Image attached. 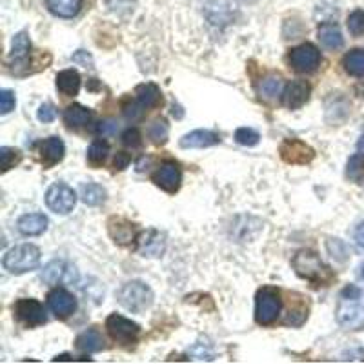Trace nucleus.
<instances>
[{"mask_svg":"<svg viewBox=\"0 0 364 364\" xmlns=\"http://www.w3.org/2000/svg\"><path fill=\"white\" fill-rule=\"evenodd\" d=\"M294 269L297 272L299 277L302 279H308L310 282H330L333 279V273L331 269L321 261V257L317 255L315 252L311 250H301L297 255L294 257Z\"/></svg>","mask_w":364,"mask_h":364,"instance_id":"nucleus-1","label":"nucleus"},{"mask_svg":"<svg viewBox=\"0 0 364 364\" xmlns=\"http://www.w3.org/2000/svg\"><path fill=\"white\" fill-rule=\"evenodd\" d=\"M117 301L126 310L133 311V314H139V311H144L151 306L154 291L144 282L129 281L126 284H122V288L117 291Z\"/></svg>","mask_w":364,"mask_h":364,"instance_id":"nucleus-2","label":"nucleus"},{"mask_svg":"<svg viewBox=\"0 0 364 364\" xmlns=\"http://www.w3.org/2000/svg\"><path fill=\"white\" fill-rule=\"evenodd\" d=\"M2 264L13 275L33 272L41 264V250L35 245H21L9 250L2 259Z\"/></svg>","mask_w":364,"mask_h":364,"instance_id":"nucleus-3","label":"nucleus"},{"mask_svg":"<svg viewBox=\"0 0 364 364\" xmlns=\"http://www.w3.org/2000/svg\"><path fill=\"white\" fill-rule=\"evenodd\" d=\"M281 314V297L279 291L272 286H266L262 290H259L255 299V321L257 324L268 326V324L275 323Z\"/></svg>","mask_w":364,"mask_h":364,"instance_id":"nucleus-4","label":"nucleus"},{"mask_svg":"<svg viewBox=\"0 0 364 364\" xmlns=\"http://www.w3.org/2000/svg\"><path fill=\"white\" fill-rule=\"evenodd\" d=\"M46 204L55 213L66 215V213L73 211L75 204H77V193L68 184L57 182L46 193Z\"/></svg>","mask_w":364,"mask_h":364,"instance_id":"nucleus-5","label":"nucleus"},{"mask_svg":"<svg viewBox=\"0 0 364 364\" xmlns=\"http://www.w3.org/2000/svg\"><path fill=\"white\" fill-rule=\"evenodd\" d=\"M106 328H108L112 339H115L120 344H133L141 333L139 324L117 314H112L106 318Z\"/></svg>","mask_w":364,"mask_h":364,"instance_id":"nucleus-6","label":"nucleus"},{"mask_svg":"<svg viewBox=\"0 0 364 364\" xmlns=\"http://www.w3.org/2000/svg\"><path fill=\"white\" fill-rule=\"evenodd\" d=\"M13 311H15L18 321L28 328L42 326L48 321L44 306L38 301H35V299H21V301L15 302Z\"/></svg>","mask_w":364,"mask_h":364,"instance_id":"nucleus-7","label":"nucleus"},{"mask_svg":"<svg viewBox=\"0 0 364 364\" xmlns=\"http://www.w3.org/2000/svg\"><path fill=\"white\" fill-rule=\"evenodd\" d=\"M290 64L299 73H311L321 64V51L310 42L297 46L290 53Z\"/></svg>","mask_w":364,"mask_h":364,"instance_id":"nucleus-8","label":"nucleus"},{"mask_svg":"<svg viewBox=\"0 0 364 364\" xmlns=\"http://www.w3.org/2000/svg\"><path fill=\"white\" fill-rule=\"evenodd\" d=\"M279 151H281L282 161L288 162V164H308L315 157L314 149L306 142L299 141V139H286V141H282Z\"/></svg>","mask_w":364,"mask_h":364,"instance_id":"nucleus-9","label":"nucleus"},{"mask_svg":"<svg viewBox=\"0 0 364 364\" xmlns=\"http://www.w3.org/2000/svg\"><path fill=\"white\" fill-rule=\"evenodd\" d=\"M204 15L211 26L226 28L235 18V9H233L230 0H208L206 6H204Z\"/></svg>","mask_w":364,"mask_h":364,"instance_id":"nucleus-10","label":"nucleus"},{"mask_svg":"<svg viewBox=\"0 0 364 364\" xmlns=\"http://www.w3.org/2000/svg\"><path fill=\"white\" fill-rule=\"evenodd\" d=\"M42 279L48 284H71L77 281V269L66 261H53L44 268Z\"/></svg>","mask_w":364,"mask_h":364,"instance_id":"nucleus-11","label":"nucleus"},{"mask_svg":"<svg viewBox=\"0 0 364 364\" xmlns=\"http://www.w3.org/2000/svg\"><path fill=\"white\" fill-rule=\"evenodd\" d=\"M181 181H182V173L178 164L175 162L168 161L155 171L154 175V182L157 184L159 188H162L168 193H175V191L181 188Z\"/></svg>","mask_w":364,"mask_h":364,"instance_id":"nucleus-12","label":"nucleus"},{"mask_svg":"<svg viewBox=\"0 0 364 364\" xmlns=\"http://www.w3.org/2000/svg\"><path fill=\"white\" fill-rule=\"evenodd\" d=\"M48 306L50 310L57 315L58 318H68L75 310H77V301L73 295L64 288H55L50 295H48Z\"/></svg>","mask_w":364,"mask_h":364,"instance_id":"nucleus-13","label":"nucleus"},{"mask_svg":"<svg viewBox=\"0 0 364 364\" xmlns=\"http://www.w3.org/2000/svg\"><path fill=\"white\" fill-rule=\"evenodd\" d=\"M337 321L346 330H360L364 328V306L353 302H341L337 308Z\"/></svg>","mask_w":364,"mask_h":364,"instance_id":"nucleus-14","label":"nucleus"},{"mask_svg":"<svg viewBox=\"0 0 364 364\" xmlns=\"http://www.w3.org/2000/svg\"><path fill=\"white\" fill-rule=\"evenodd\" d=\"M310 97V84L306 80H291L282 93V102L286 108L299 109L304 106Z\"/></svg>","mask_w":364,"mask_h":364,"instance_id":"nucleus-15","label":"nucleus"},{"mask_svg":"<svg viewBox=\"0 0 364 364\" xmlns=\"http://www.w3.org/2000/svg\"><path fill=\"white\" fill-rule=\"evenodd\" d=\"M166 250L164 235L157 230H148L139 237V252L144 257H161Z\"/></svg>","mask_w":364,"mask_h":364,"instance_id":"nucleus-16","label":"nucleus"},{"mask_svg":"<svg viewBox=\"0 0 364 364\" xmlns=\"http://www.w3.org/2000/svg\"><path fill=\"white\" fill-rule=\"evenodd\" d=\"M64 142L60 136H50L46 139L41 144V161L46 168H51V166L58 164V162L64 159Z\"/></svg>","mask_w":364,"mask_h":364,"instance_id":"nucleus-17","label":"nucleus"},{"mask_svg":"<svg viewBox=\"0 0 364 364\" xmlns=\"http://www.w3.org/2000/svg\"><path fill=\"white\" fill-rule=\"evenodd\" d=\"M220 142V136L215 132L210 129H195L181 139V148H208V146H215Z\"/></svg>","mask_w":364,"mask_h":364,"instance_id":"nucleus-18","label":"nucleus"},{"mask_svg":"<svg viewBox=\"0 0 364 364\" xmlns=\"http://www.w3.org/2000/svg\"><path fill=\"white\" fill-rule=\"evenodd\" d=\"M18 232L26 237H37L48 230V217L44 213H28L22 215L17 223Z\"/></svg>","mask_w":364,"mask_h":364,"instance_id":"nucleus-19","label":"nucleus"},{"mask_svg":"<svg viewBox=\"0 0 364 364\" xmlns=\"http://www.w3.org/2000/svg\"><path fill=\"white\" fill-rule=\"evenodd\" d=\"M109 235L113 237L117 245H132L136 239V228L135 224L128 223L124 219H113L109 220Z\"/></svg>","mask_w":364,"mask_h":364,"instance_id":"nucleus-20","label":"nucleus"},{"mask_svg":"<svg viewBox=\"0 0 364 364\" xmlns=\"http://www.w3.org/2000/svg\"><path fill=\"white\" fill-rule=\"evenodd\" d=\"M29 51H31V42L26 31H21L13 37L11 42V53H9V60L13 66H26L29 58Z\"/></svg>","mask_w":364,"mask_h":364,"instance_id":"nucleus-21","label":"nucleus"},{"mask_svg":"<svg viewBox=\"0 0 364 364\" xmlns=\"http://www.w3.org/2000/svg\"><path fill=\"white\" fill-rule=\"evenodd\" d=\"M317 35L321 44H323L326 50L336 51L341 50L344 46L343 33H341V29L337 28V24H333V22H324V24L318 28Z\"/></svg>","mask_w":364,"mask_h":364,"instance_id":"nucleus-22","label":"nucleus"},{"mask_svg":"<svg viewBox=\"0 0 364 364\" xmlns=\"http://www.w3.org/2000/svg\"><path fill=\"white\" fill-rule=\"evenodd\" d=\"M135 93H136V100L144 106V109L157 108V106H161L162 104V93L161 90H159L157 84H151V82L141 84V86H136Z\"/></svg>","mask_w":364,"mask_h":364,"instance_id":"nucleus-23","label":"nucleus"},{"mask_svg":"<svg viewBox=\"0 0 364 364\" xmlns=\"http://www.w3.org/2000/svg\"><path fill=\"white\" fill-rule=\"evenodd\" d=\"M46 6L60 18H73L82 8V0H46Z\"/></svg>","mask_w":364,"mask_h":364,"instance_id":"nucleus-24","label":"nucleus"},{"mask_svg":"<svg viewBox=\"0 0 364 364\" xmlns=\"http://www.w3.org/2000/svg\"><path fill=\"white\" fill-rule=\"evenodd\" d=\"M58 91L66 97H75L80 90V75L75 70H64L57 75Z\"/></svg>","mask_w":364,"mask_h":364,"instance_id":"nucleus-25","label":"nucleus"},{"mask_svg":"<svg viewBox=\"0 0 364 364\" xmlns=\"http://www.w3.org/2000/svg\"><path fill=\"white\" fill-rule=\"evenodd\" d=\"M77 348H79L80 352L86 353L100 352L104 348V339L95 328H90V330L82 331V333L77 337Z\"/></svg>","mask_w":364,"mask_h":364,"instance_id":"nucleus-26","label":"nucleus"},{"mask_svg":"<svg viewBox=\"0 0 364 364\" xmlns=\"http://www.w3.org/2000/svg\"><path fill=\"white\" fill-rule=\"evenodd\" d=\"M91 120V112L80 104H71L68 106L66 112H64V122H66L70 128H82V126L90 124Z\"/></svg>","mask_w":364,"mask_h":364,"instance_id":"nucleus-27","label":"nucleus"},{"mask_svg":"<svg viewBox=\"0 0 364 364\" xmlns=\"http://www.w3.org/2000/svg\"><path fill=\"white\" fill-rule=\"evenodd\" d=\"M282 87H284V84H282L281 77H277V75H269V77H266V79L259 84V93H261L262 99L275 100L279 95L284 93Z\"/></svg>","mask_w":364,"mask_h":364,"instance_id":"nucleus-28","label":"nucleus"},{"mask_svg":"<svg viewBox=\"0 0 364 364\" xmlns=\"http://www.w3.org/2000/svg\"><path fill=\"white\" fill-rule=\"evenodd\" d=\"M344 70L352 77H364V50H353L344 57Z\"/></svg>","mask_w":364,"mask_h":364,"instance_id":"nucleus-29","label":"nucleus"},{"mask_svg":"<svg viewBox=\"0 0 364 364\" xmlns=\"http://www.w3.org/2000/svg\"><path fill=\"white\" fill-rule=\"evenodd\" d=\"M80 197L87 206H99L106 199V190L99 184H86V186L80 188Z\"/></svg>","mask_w":364,"mask_h":364,"instance_id":"nucleus-30","label":"nucleus"},{"mask_svg":"<svg viewBox=\"0 0 364 364\" xmlns=\"http://www.w3.org/2000/svg\"><path fill=\"white\" fill-rule=\"evenodd\" d=\"M168 133H170V126H168L164 119H155L148 128V136L157 146L164 144L168 141Z\"/></svg>","mask_w":364,"mask_h":364,"instance_id":"nucleus-31","label":"nucleus"},{"mask_svg":"<svg viewBox=\"0 0 364 364\" xmlns=\"http://www.w3.org/2000/svg\"><path fill=\"white\" fill-rule=\"evenodd\" d=\"M109 154V144L104 141H95L87 149V161L93 166H99L106 161Z\"/></svg>","mask_w":364,"mask_h":364,"instance_id":"nucleus-32","label":"nucleus"},{"mask_svg":"<svg viewBox=\"0 0 364 364\" xmlns=\"http://www.w3.org/2000/svg\"><path fill=\"white\" fill-rule=\"evenodd\" d=\"M364 173V155L363 154H355L350 157L346 164V177L350 181H360Z\"/></svg>","mask_w":364,"mask_h":364,"instance_id":"nucleus-33","label":"nucleus"},{"mask_svg":"<svg viewBox=\"0 0 364 364\" xmlns=\"http://www.w3.org/2000/svg\"><path fill=\"white\" fill-rule=\"evenodd\" d=\"M21 161V151L15 148H0V168H2V173H6L8 170H11L13 166Z\"/></svg>","mask_w":364,"mask_h":364,"instance_id":"nucleus-34","label":"nucleus"},{"mask_svg":"<svg viewBox=\"0 0 364 364\" xmlns=\"http://www.w3.org/2000/svg\"><path fill=\"white\" fill-rule=\"evenodd\" d=\"M235 141L240 146H257L259 141H261V135L252 128H239L235 132Z\"/></svg>","mask_w":364,"mask_h":364,"instance_id":"nucleus-35","label":"nucleus"},{"mask_svg":"<svg viewBox=\"0 0 364 364\" xmlns=\"http://www.w3.org/2000/svg\"><path fill=\"white\" fill-rule=\"evenodd\" d=\"M348 29L353 37H360L364 35V11L363 9H355L353 13H350L348 17Z\"/></svg>","mask_w":364,"mask_h":364,"instance_id":"nucleus-36","label":"nucleus"},{"mask_svg":"<svg viewBox=\"0 0 364 364\" xmlns=\"http://www.w3.org/2000/svg\"><path fill=\"white\" fill-rule=\"evenodd\" d=\"M328 252H330V255L333 257V259H337V261L344 262L348 259V252H346V246H344L343 240L339 239H330L328 240Z\"/></svg>","mask_w":364,"mask_h":364,"instance_id":"nucleus-37","label":"nucleus"},{"mask_svg":"<svg viewBox=\"0 0 364 364\" xmlns=\"http://www.w3.org/2000/svg\"><path fill=\"white\" fill-rule=\"evenodd\" d=\"M15 104H17V100H15L13 91H0V113H2V115H8L9 112H13V109H15Z\"/></svg>","mask_w":364,"mask_h":364,"instance_id":"nucleus-38","label":"nucleus"},{"mask_svg":"<svg viewBox=\"0 0 364 364\" xmlns=\"http://www.w3.org/2000/svg\"><path fill=\"white\" fill-rule=\"evenodd\" d=\"M117 129H119V126H117L115 120L106 119V120H100L99 124L93 128V132H95L99 136H113L117 133Z\"/></svg>","mask_w":364,"mask_h":364,"instance_id":"nucleus-39","label":"nucleus"},{"mask_svg":"<svg viewBox=\"0 0 364 364\" xmlns=\"http://www.w3.org/2000/svg\"><path fill=\"white\" fill-rule=\"evenodd\" d=\"M122 144L128 146V148H139L142 144V135L139 129L129 128L122 133Z\"/></svg>","mask_w":364,"mask_h":364,"instance_id":"nucleus-40","label":"nucleus"},{"mask_svg":"<svg viewBox=\"0 0 364 364\" xmlns=\"http://www.w3.org/2000/svg\"><path fill=\"white\" fill-rule=\"evenodd\" d=\"M142 113H144V106H142L139 100H136V102H132V104H126L124 106V117L128 120L141 119Z\"/></svg>","mask_w":364,"mask_h":364,"instance_id":"nucleus-41","label":"nucleus"},{"mask_svg":"<svg viewBox=\"0 0 364 364\" xmlns=\"http://www.w3.org/2000/svg\"><path fill=\"white\" fill-rule=\"evenodd\" d=\"M37 117L41 122H51V120H55V117H57V112H55V108L51 104H42L41 108H38Z\"/></svg>","mask_w":364,"mask_h":364,"instance_id":"nucleus-42","label":"nucleus"},{"mask_svg":"<svg viewBox=\"0 0 364 364\" xmlns=\"http://www.w3.org/2000/svg\"><path fill=\"white\" fill-rule=\"evenodd\" d=\"M341 297H343L344 301H357V299L360 297V290L357 288V286L350 284V286H346V288H344L343 294H341Z\"/></svg>","mask_w":364,"mask_h":364,"instance_id":"nucleus-43","label":"nucleus"},{"mask_svg":"<svg viewBox=\"0 0 364 364\" xmlns=\"http://www.w3.org/2000/svg\"><path fill=\"white\" fill-rule=\"evenodd\" d=\"M129 162H132V157H129V154L120 151V154H117L115 161H113V166H115V170H124V168H128Z\"/></svg>","mask_w":364,"mask_h":364,"instance_id":"nucleus-44","label":"nucleus"},{"mask_svg":"<svg viewBox=\"0 0 364 364\" xmlns=\"http://www.w3.org/2000/svg\"><path fill=\"white\" fill-rule=\"evenodd\" d=\"M73 63H79L86 68L93 66V60H91V57L86 53V51H77V53L73 55Z\"/></svg>","mask_w":364,"mask_h":364,"instance_id":"nucleus-45","label":"nucleus"},{"mask_svg":"<svg viewBox=\"0 0 364 364\" xmlns=\"http://www.w3.org/2000/svg\"><path fill=\"white\" fill-rule=\"evenodd\" d=\"M353 239H355V245L359 248L364 250V223H360L359 226L355 228V233H353Z\"/></svg>","mask_w":364,"mask_h":364,"instance_id":"nucleus-46","label":"nucleus"},{"mask_svg":"<svg viewBox=\"0 0 364 364\" xmlns=\"http://www.w3.org/2000/svg\"><path fill=\"white\" fill-rule=\"evenodd\" d=\"M171 115L177 117V119H181V117L184 115V113L181 112V108H178V106H175V104H173V109H171Z\"/></svg>","mask_w":364,"mask_h":364,"instance_id":"nucleus-47","label":"nucleus"},{"mask_svg":"<svg viewBox=\"0 0 364 364\" xmlns=\"http://www.w3.org/2000/svg\"><path fill=\"white\" fill-rule=\"evenodd\" d=\"M55 363H58V360H70V363H73V357H71V355H57V357H55Z\"/></svg>","mask_w":364,"mask_h":364,"instance_id":"nucleus-48","label":"nucleus"},{"mask_svg":"<svg viewBox=\"0 0 364 364\" xmlns=\"http://www.w3.org/2000/svg\"><path fill=\"white\" fill-rule=\"evenodd\" d=\"M357 149H359V154L364 155V135L360 136L359 141H357Z\"/></svg>","mask_w":364,"mask_h":364,"instance_id":"nucleus-49","label":"nucleus"},{"mask_svg":"<svg viewBox=\"0 0 364 364\" xmlns=\"http://www.w3.org/2000/svg\"><path fill=\"white\" fill-rule=\"evenodd\" d=\"M240 2H245V4H253V2H257V0H240Z\"/></svg>","mask_w":364,"mask_h":364,"instance_id":"nucleus-50","label":"nucleus"}]
</instances>
